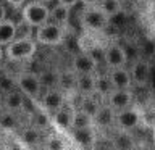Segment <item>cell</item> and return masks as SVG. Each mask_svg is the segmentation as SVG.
Masks as SVG:
<instances>
[{"label":"cell","mask_w":155,"mask_h":150,"mask_svg":"<svg viewBox=\"0 0 155 150\" xmlns=\"http://www.w3.org/2000/svg\"><path fill=\"white\" fill-rule=\"evenodd\" d=\"M79 3L82 7H95L100 3V0H79Z\"/></svg>","instance_id":"cell-32"},{"label":"cell","mask_w":155,"mask_h":150,"mask_svg":"<svg viewBox=\"0 0 155 150\" xmlns=\"http://www.w3.org/2000/svg\"><path fill=\"white\" fill-rule=\"evenodd\" d=\"M110 77V82L113 89H126L129 90L133 87V77L128 68H116V70H107Z\"/></svg>","instance_id":"cell-17"},{"label":"cell","mask_w":155,"mask_h":150,"mask_svg":"<svg viewBox=\"0 0 155 150\" xmlns=\"http://www.w3.org/2000/svg\"><path fill=\"white\" fill-rule=\"evenodd\" d=\"M15 84L18 86V89L21 90L29 100L36 102V103L41 100L42 94L45 92L39 74L37 73H32V71H19L16 74V77H15Z\"/></svg>","instance_id":"cell-3"},{"label":"cell","mask_w":155,"mask_h":150,"mask_svg":"<svg viewBox=\"0 0 155 150\" xmlns=\"http://www.w3.org/2000/svg\"><path fill=\"white\" fill-rule=\"evenodd\" d=\"M45 148L47 150H66V144L63 137L58 134H52L45 139Z\"/></svg>","instance_id":"cell-27"},{"label":"cell","mask_w":155,"mask_h":150,"mask_svg":"<svg viewBox=\"0 0 155 150\" xmlns=\"http://www.w3.org/2000/svg\"><path fill=\"white\" fill-rule=\"evenodd\" d=\"M99 7L104 10V13L110 19L115 18L116 15L123 13V3H121V0H100Z\"/></svg>","instance_id":"cell-26"},{"label":"cell","mask_w":155,"mask_h":150,"mask_svg":"<svg viewBox=\"0 0 155 150\" xmlns=\"http://www.w3.org/2000/svg\"><path fill=\"white\" fill-rule=\"evenodd\" d=\"M142 111L137 106H131V108L116 111V119H115V129L118 131H126L131 132L136 128H139L142 123Z\"/></svg>","instance_id":"cell-8"},{"label":"cell","mask_w":155,"mask_h":150,"mask_svg":"<svg viewBox=\"0 0 155 150\" xmlns=\"http://www.w3.org/2000/svg\"><path fill=\"white\" fill-rule=\"evenodd\" d=\"M3 60H5V48L0 45V63H2Z\"/></svg>","instance_id":"cell-34"},{"label":"cell","mask_w":155,"mask_h":150,"mask_svg":"<svg viewBox=\"0 0 155 150\" xmlns=\"http://www.w3.org/2000/svg\"><path fill=\"white\" fill-rule=\"evenodd\" d=\"M68 137L78 147V150H95L97 147V128H76L68 132Z\"/></svg>","instance_id":"cell-7"},{"label":"cell","mask_w":155,"mask_h":150,"mask_svg":"<svg viewBox=\"0 0 155 150\" xmlns=\"http://www.w3.org/2000/svg\"><path fill=\"white\" fill-rule=\"evenodd\" d=\"M110 144L113 145L115 150H134V139L131 132H126V131L116 129V134L111 137Z\"/></svg>","instance_id":"cell-23"},{"label":"cell","mask_w":155,"mask_h":150,"mask_svg":"<svg viewBox=\"0 0 155 150\" xmlns=\"http://www.w3.org/2000/svg\"><path fill=\"white\" fill-rule=\"evenodd\" d=\"M8 18V10H7V5L3 2H0V23L5 21Z\"/></svg>","instance_id":"cell-31"},{"label":"cell","mask_w":155,"mask_h":150,"mask_svg":"<svg viewBox=\"0 0 155 150\" xmlns=\"http://www.w3.org/2000/svg\"><path fill=\"white\" fill-rule=\"evenodd\" d=\"M74 118H76V106L73 103H66L61 110H58L57 113L52 115L53 129H57L58 132L68 134L74 128Z\"/></svg>","instance_id":"cell-9"},{"label":"cell","mask_w":155,"mask_h":150,"mask_svg":"<svg viewBox=\"0 0 155 150\" xmlns=\"http://www.w3.org/2000/svg\"><path fill=\"white\" fill-rule=\"evenodd\" d=\"M37 45L34 37H18L5 47V58L12 63L18 61H28L36 55Z\"/></svg>","instance_id":"cell-2"},{"label":"cell","mask_w":155,"mask_h":150,"mask_svg":"<svg viewBox=\"0 0 155 150\" xmlns=\"http://www.w3.org/2000/svg\"><path fill=\"white\" fill-rule=\"evenodd\" d=\"M113 90V86L110 82L108 73H97V81H95V95L105 102V99L108 97V94Z\"/></svg>","instance_id":"cell-25"},{"label":"cell","mask_w":155,"mask_h":150,"mask_svg":"<svg viewBox=\"0 0 155 150\" xmlns=\"http://www.w3.org/2000/svg\"><path fill=\"white\" fill-rule=\"evenodd\" d=\"M131 77H133V84L136 87H145L149 86L150 79H152V66L147 60L144 58H137L133 65H131Z\"/></svg>","instance_id":"cell-11"},{"label":"cell","mask_w":155,"mask_h":150,"mask_svg":"<svg viewBox=\"0 0 155 150\" xmlns=\"http://www.w3.org/2000/svg\"><path fill=\"white\" fill-rule=\"evenodd\" d=\"M102 105H104V100L99 99L97 95H86V97H79V103H78L76 108L94 119L95 115L99 113V110L102 108Z\"/></svg>","instance_id":"cell-19"},{"label":"cell","mask_w":155,"mask_h":150,"mask_svg":"<svg viewBox=\"0 0 155 150\" xmlns=\"http://www.w3.org/2000/svg\"><path fill=\"white\" fill-rule=\"evenodd\" d=\"M16 37H18V23H15L10 18L0 23V45L3 48L10 45Z\"/></svg>","instance_id":"cell-21"},{"label":"cell","mask_w":155,"mask_h":150,"mask_svg":"<svg viewBox=\"0 0 155 150\" xmlns=\"http://www.w3.org/2000/svg\"><path fill=\"white\" fill-rule=\"evenodd\" d=\"M105 103L111 106L115 111H121L126 108L134 106V94L126 89H113L105 99Z\"/></svg>","instance_id":"cell-12"},{"label":"cell","mask_w":155,"mask_h":150,"mask_svg":"<svg viewBox=\"0 0 155 150\" xmlns=\"http://www.w3.org/2000/svg\"><path fill=\"white\" fill-rule=\"evenodd\" d=\"M19 150H31V148H26V147H21V148H19Z\"/></svg>","instance_id":"cell-38"},{"label":"cell","mask_w":155,"mask_h":150,"mask_svg":"<svg viewBox=\"0 0 155 150\" xmlns=\"http://www.w3.org/2000/svg\"><path fill=\"white\" fill-rule=\"evenodd\" d=\"M95 150H115V148H113V145H111V144H108V145H99V144H97Z\"/></svg>","instance_id":"cell-33"},{"label":"cell","mask_w":155,"mask_h":150,"mask_svg":"<svg viewBox=\"0 0 155 150\" xmlns=\"http://www.w3.org/2000/svg\"><path fill=\"white\" fill-rule=\"evenodd\" d=\"M66 103H71L68 100V95L65 92H61L58 87H53V89H47L42 94L41 100L37 102V106L44 111H47L48 115L57 113L58 110H61Z\"/></svg>","instance_id":"cell-6"},{"label":"cell","mask_w":155,"mask_h":150,"mask_svg":"<svg viewBox=\"0 0 155 150\" xmlns=\"http://www.w3.org/2000/svg\"><path fill=\"white\" fill-rule=\"evenodd\" d=\"M104 65L107 66V70L126 68V65H128V53H126L124 47L121 45V44H118V42L107 44Z\"/></svg>","instance_id":"cell-10"},{"label":"cell","mask_w":155,"mask_h":150,"mask_svg":"<svg viewBox=\"0 0 155 150\" xmlns=\"http://www.w3.org/2000/svg\"><path fill=\"white\" fill-rule=\"evenodd\" d=\"M5 2L15 10H23V7L28 3V0H5Z\"/></svg>","instance_id":"cell-29"},{"label":"cell","mask_w":155,"mask_h":150,"mask_svg":"<svg viewBox=\"0 0 155 150\" xmlns=\"http://www.w3.org/2000/svg\"><path fill=\"white\" fill-rule=\"evenodd\" d=\"M111 19L104 13L99 5L95 7H82L79 13V26L82 32H91V34H102L108 28Z\"/></svg>","instance_id":"cell-1"},{"label":"cell","mask_w":155,"mask_h":150,"mask_svg":"<svg viewBox=\"0 0 155 150\" xmlns=\"http://www.w3.org/2000/svg\"><path fill=\"white\" fill-rule=\"evenodd\" d=\"M0 150H15V148L12 147V145H8V144H5V145H3V147H2V148H0Z\"/></svg>","instance_id":"cell-37"},{"label":"cell","mask_w":155,"mask_h":150,"mask_svg":"<svg viewBox=\"0 0 155 150\" xmlns=\"http://www.w3.org/2000/svg\"><path fill=\"white\" fill-rule=\"evenodd\" d=\"M57 87L61 92H65L70 99L71 95H78V74L73 71V68L70 70H63L58 73V84Z\"/></svg>","instance_id":"cell-16"},{"label":"cell","mask_w":155,"mask_h":150,"mask_svg":"<svg viewBox=\"0 0 155 150\" xmlns=\"http://www.w3.org/2000/svg\"><path fill=\"white\" fill-rule=\"evenodd\" d=\"M21 19L32 29H37L44 24L50 23V7L39 2H28L21 10Z\"/></svg>","instance_id":"cell-4"},{"label":"cell","mask_w":155,"mask_h":150,"mask_svg":"<svg viewBox=\"0 0 155 150\" xmlns=\"http://www.w3.org/2000/svg\"><path fill=\"white\" fill-rule=\"evenodd\" d=\"M115 119H116V111L104 102L102 108L99 110V113L94 118V126L95 128H102V129L115 128Z\"/></svg>","instance_id":"cell-20"},{"label":"cell","mask_w":155,"mask_h":150,"mask_svg":"<svg viewBox=\"0 0 155 150\" xmlns=\"http://www.w3.org/2000/svg\"><path fill=\"white\" fill-rule=\"evenodd\" d=\"M34 2H39V3H44V5H50V3L55 2V0H34Z\"/></svg>","instance_id":"cell-35"},{"label":"cell","mask_w":155,"mask_h":150,"mask_svg":"<svg viewBox=\"0 0 155 150\" xmlns=\"http://www.w3.org/2000/svg\"><path fill=\"white\" fill-rule=\"evenodd\" d=\"M18 140L21 144V147H26V148H34L37 145H41L44 142V131H41L39 128L32 124H26L24 128L19 131L18 134Z\"/></svg>","instance_id":"cell-15"},{"label":"cell","mask_w":155,"mask_h":150,"mask_svg":"<svg viewBox=\"0 0 155 150\" xmlns=\"http://www.w3.org/2000/svg\"><path fill=\"white\" fill-rule=\"evenodd\" d=\"M70 10L71 8L63 7L60 3H55L53 7H50V21L61 28H66L68 21H70Z\"/></svg>","instance_id":"cell-24"},{"label":"cell","mask_w":155,"mask_h":150,"mask_svg":"<svg viewBox=\"0 0 155 150\" xmlns=\"http://www.w3.org/2000/svg\"><path fill=\"white\" fill-rule=\"evenodd\" d=\"M87 126H94V119L91 116H87L86 113H82L81 110L76 108V118H74V128H87Z\"/></svg>","instance_id":"cell-28"},{"label":"cell","mask_w":155,"mask_h":150,"mask_svg":"<svg viewBox=\"0 0 155 150\" xmlns=\"http://www.w3.org/2000/svg\"><path fill=\"white\" fill-rule=\"evenodd\" d=\"M19 126H21L19 113H13V111H7V110L0 111V132L2 134L16 132Z\"/></svg>","instance_id":"cell-18"},{"label":"cell","mask_w":155,"mask_h":150,"mask_svg":"<svg viewBox=\"0 0 155 150\" xmlns=\"http://www.w3.org/2000/svg\"><path fill=\"white\" fill-rule=\"evenodd\" d=\"M5 144H7V142H5V139H3V134L0 132V148H2V147H3Z\"/></svg>","instance_id":"cell-36"},{"label":"cell","mask_w":155,"mask_h":150,"mask_svg":"<svg viewBox=\"0 0 155 150\" xmlns=\"http://www.w3.org/2000/svg\"><path fill=\"white\" fill-rule=\"evenodd\" d=\"M71 68L76 74H95L97 68H99V63H97L89 53L79 52L73 57Z\"/></svg>","instance_id":"cell-14"},{"label":"cell","mask_w":155,"mask_h":150,"mask_svg":"<svg viewBox=\"0 0 155 150\" xmlns=\"http://www.w3.org/2000/svg\"><path fill=\"white\" fill-rule=\"evenodd\" d=\"M55 3H60L63 7H68V8H74L78 3H79V0H55Z\"/></svg>","instance_id":"cell-30"},{"label":"cell","mask_w":155,"mask_h":150,"mask_svg":"<svg viewBox=\"0 0 155 150\" xmlns=\"http://www.w3.org/2000/svg\"><path fill=\"white\" fill-rule=\"evenodd\" d=\"M95 81L97 73L95 74H78V95H95Z\"/></svg>","instance_id":"cell-22"},{"label":"cell","mask_w":155,"mask_h":150,"mask_svg":"<svg viewBox=\"0 0 155 150\" xmlns=\"http://www.w3.org/2000/svg\"><path fill=\"white\" fill-rule=\"evenodd\" d=\"M2 106L7 111L23 113L26 110V95L19 89H10L2 95Z\"/></svg>","instance_id":"cell-13"},{"label":"cell","mask_w":155,"mask_h":150,"mask_svg":"<svg viewBox=\"0 0 155 150\" xmlns=\"http://www.w3.org/2000/svg\"><path fill=\"white\" fill-rule=\"evenodd\" d=\"M65 36H66V29L58 26L55 23H47L44 26L37 28L34 31V39L39 45L44 47H58L65 42Z\"/></svg>","instance_id":"cell-5"}]
</instances>
